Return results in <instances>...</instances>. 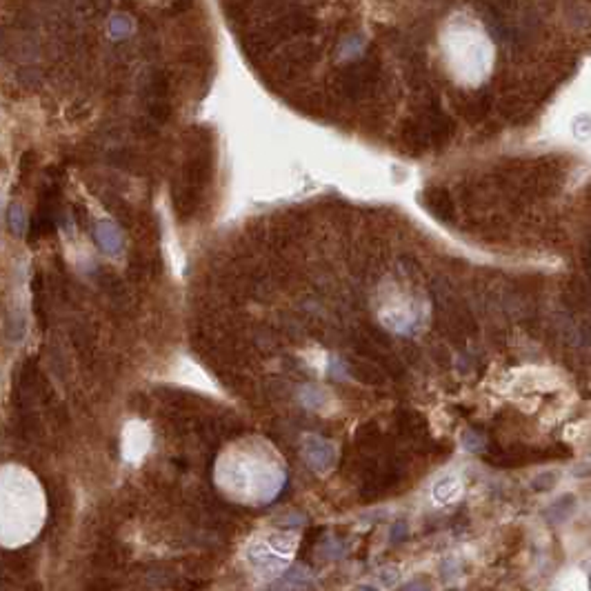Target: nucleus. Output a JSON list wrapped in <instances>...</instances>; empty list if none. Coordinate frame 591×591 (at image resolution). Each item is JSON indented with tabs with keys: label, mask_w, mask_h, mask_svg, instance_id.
I'll return each mask as SVG.
<instances>
[{
	"label": "nucleus",
	"mask_w": 591,
	"mask_h": 591,
	"mask_svg": "<svg viewBox=\"0 0 591 591\" xmlns=\"http://www.w3.org/2000/svg\"><path fill=\"white\" fill-rule=\"evenodd\" d=\"M400 591H431L429 587H427L423 580H414V583H409V585H405L403 589Z\"/></svg>",
	"instance_id": "obj_9"
},
{
	"label": "nucleus",
	"mask_w": 591,
	"mask_h": 591,
	"mask_svg": "<svg viewBox=\"0 0 591 591\" xmlns=\"http://www.w3.org/2000/svg\"><path fill=\"white\" fill-rule=\"evenodd\" d=\"M553 483H556V474H542V476H538L533 480V489L536 492H547V489H551L553 487Z\"/></svg>",
	"instance_id": "obj_8"
},
{
	"label": "nucleus",
	"mask_w": 591,
	"mask_h": 591,
	"mask_svg": "<svg viewBox=\"0 0 591 591\" xmlns=\"http://www.w3.org/2000/svg\"><path fill=\"white\" fill-rule=\"evenodd\" d=\"M298 547L296 533H262L251 538L244 547V560L249 569L262 580H274L292 565Z\"/></svg>",
	"instance_id": "obj_3"
},
{
	"label": "nucleus",
	"mask_w": 591,
	"mask_h": 591,
	"mask_svg": "<svg viewBox=\"0 0 591 591\" xmlns=\"http://www.w3.org/2000/svg\"><path fill=\"white\" fill-rule=\"evenodd\" d=\"M423 203L429 212L438 218L442 223H451L453 221V214H456V207H453V200L449 196L447 189L442 187H429L425 189L423 194Z\"/></svg>",
	"instance_id": "obj_4"
},
{
	"label": "nucleus",
	"mask_w": 591,
	"mask_h": 591,
	"mask_svg": "<svg viewBox=\"0 0 591 591\" xmlns=\"http://www.w3.org/2000/svg\"><path fill=\"white\" fill-rule=\"evenodd\" d=\"M285 471L262 451H238L218 467V483L238 503H269L283 487Z\"/></svg>",
	"instance_id": "obj_1"
},
{
	"label": "nucleus",
	"mask_w": 591,
	"mask_h": 591,
	"mask_svg": "<svg viewBox=\"0 0 591 591\" xmlns=\"http://www.w3.org/2000/svg\"><path fill=\"white\" fill-rule=\"evenodd\" d=\"M574 507H576V498L574 496H562L560 500H556V503L549 507V512H547L549 520L562 523L565 518H569L571 512H574Z\"/></svg>",
	"instance_id": "obj_7"
},
{
	"label": "nucleus",
	"mask_w": 591,
	"mask_h": 591,
	"mask_svg": "<svg viewBox=\"0 0 591 591\" xmlns=\"http://www.w3.org/2000/svg\"><path fill=\"white\" fill-rule=\"evenodd\" d=\"M307 458L316 469H329L334 462V451L329 449V444L314 442L312 447H307Z\"/></svg>",
	"instance_id": "obj_6"
},
{
	"label": "nucleus",
	"mask_w": 591,
	"mask_h": 591,
	"mask_svg": "<svg viewBox=\"0 0 591 591\" xmlns=\"http://www.w3.org/2000/svg\"><path fill=\"white\" fill-rule=\"evenodd\" d=\"M353 591H380L378 587H374V585H360V587H356Z\"/></svg>",
	"instance_id": "obj_10"
},
{
	"label": "nucleus",
	"mask_w": 591,
	"mask_h": 591,
	"mask_svg": "<svg viewBox=\"0 0 591 591\" xmlns=\"http://www.w3.org/2000/svg\"><path fill=\"white\" fill-rule=\"evenodd\" d=\"M347 367H349V374L360 380L362 385H374L380 387L385 385V371L380 369L378 365H374L371 360H360V358H349L347 360Z\"/></svg>",
	"instance_id": "obj_5"
},
{
	"label": "nucleus",
	"mask_w": 591,
	"mask_h": 591,
	"mask_svg": "<svg viewBox=\"0 0 591 591\" xmlns=\"http://www.w3.org/2000/svg\"><path fill=\"white\" fill-rule=\"evenodd\" d=\"M32 480H5L3 489V544L23 547L45 523V505L38 489L27 485Z\"/></svg>",
	"instance_id": "obj_2"
}]
</instances>
